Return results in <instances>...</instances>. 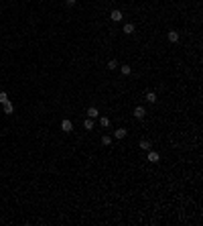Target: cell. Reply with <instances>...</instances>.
Returning <instances> with one entry per match:
<instances>
[{"label": "cell", "instance_id": "1", "mask_svg": "<svg viewBox=\"0 0 203 226\" xmlns=\"http://www.w3.org/2000/svg\"><path fill=\"white\" fill-rule=\"evenodd\" d=\"M61 128H63V133H71L73 130V122L65 118V120H61Z\"/></svg>", "mask_w": 203, "mask_h": 226}, {"label": "cell", "instance_id": "2", "mask_svg": "<svg viewBox=\"0 0 203 226\" xmlns=\"http://www.w3.org/2000/svg\"><path fill=\"white\" fill-rule=\"evenodd\" d=\"M134 116L138 118V120H142V118L146 116V110H144L142 106H136V108H134Z\"/></svg>", "mask_w": 203, "mask_h": 226}, {"label": "cell", "instance_id": "3", "mask_svg": "<svg viewBox=\"0 0 203 226\" xmlns=\"http://www.w3.org/2000/svg\"><path fill=\"white\" fill-rule=\"evenodd\" d=\"M122 17H124V14H122V10H112V12H110V18L114 20V23L122 20Z\"/></svg>", "mask_w": 203, "mask_h": 226}, {"label": "cell", "instance_id": "4", "mask_svg": "<svg viewBox=\"0 0 203 226\" xmlns=\"http://www.w3.org/2000/svg\"><path fill=\"white\" fill-rule=\"evenodd\" d=\"M159 159H161V155H159L156 151H150V149H148V161H150V163H156Z\"/></svg>", "mask_w": 203, "mask_h": 226}, {"label": "cell", "instance_id": "5", "mask_svg": "<svg viewBox=\"0 0 203 226\" xmlns=\"http://www.w3.org/2000/svg\"><path fill=\"white\" fill-rule=\"evenodd\" d=\"M2 112H4V114H12V112H14V106H12V102H6V104H4V108H2Z\"/></svg>", "mask_w": 203, "mask_h": 226}, {"label": "cell", "instance_id": "6", "mask_svg": "<svg viewBox=\"0 0 203 226\" xmlns=\"http://www.w3.org/2000/svg\"><path fill=\"white\" fill-rule=\"evenodd\" d=\"M85 114H87V118H95L100 112H98V108H95V106H92V108H87V112H85Z\"/></svg>", "mask_w": 203, "mask_h": 226}, {"label": "cell", "instance_id": "7", "mask_svg": "<svg viewBox=\"0 0 203 226\" xmlns=\"http://www.w3.org/2000/svg\"><path fill=\"white\" fill-rule=\"evenodd\" d=\"M167 37H169L171 43H177V41H179V33H177V31H169V35H167Z\"/></svg>", "mask_w": 203, "mask_h": 226}, {"label": "cell", "instance_id": "8", "mask_svg": "<svg viewBox=\"0 0 203 226\" xmlns=\"http://www.w3.org/2000/svg\"><path fill=\"white\" fill-rule=\"evenodd\" d=\"M114 137H116V139H124V137H126V128H118V130H114Z\"/></svg>", "mask_w": 203, "mask_h": 226}, {"label": "cell", "instance_id": "9", "mask_svg": "<svg viewBox=\"0 0 203 226\" xmlns=\"http://www.w3.org/2000/svg\"><path fill=\"white\" fill-rule=\"evenodd\" d=\"M124 33L132 35V33H134V25H132V23H126V25H124Z\"/></svg>", "mask_w": 203, "mask_h": 226}, {"label": "cell", "instance_id": "10", "mask_svg": "<svg viewBox=\"0 0 203 226\" xmlns=\"http://www.w3.org/2000/svg\"><path fill=\"white\" fill-rule=\"evenodd\" d=\"M146 102L154 104V102H156V94H154V92H146Z\"/></svg>", "mask_w": 203, "mask_h": 226}, {"label": "cell", "instance_id": "11", "mask_svg": "<svg viewBox=\"0 0 203 226\" xmlns=\"http://www.w3.org/2000/svg\"><path fill=\"white\" fill-rule=\"evenodd\" d=\"M83 128H85V130H92V128H93V118H87V120H85Z\"/></svg>", "mask_w": 203, "mask_h": 226}, {"label": "cell", "instance_id": "12", "mask_svg": "<svg viewBox=\"0 0 203 226\" xmlns=\"http://www.w3.org/2000/svg\"><path fill=\"white\" fill-rule=\"evenodd\" d=\"M102 145H106V147L112 145V137H110V134H104V137H102Z\"/></svg>", "mask_w": 203, "mask_h": 226}, {"label": "cell", "instance_id": "13", "mask_svg": "<svg viewBox=\"0 0 203 226\" xmlns=\"http://www.w3.org/2000/svg\"><path fill=\"white\" fill-rule=\"evenodd\" d=\"M120 71H122L124 75H130V74H132V67H130V65H122V67H120Z\"/></svg>", "mask_w": 203, "mask_h": 226}, {"label": "cell", "instance_id": "14", "mask_svg": "<svg viewBox=\"0 0 203 226\" xmlns=\"http://www.w3.org/2000/svg\"><path fill=\"white\" fill-rule=\"evenodd\" d=\"M100 124L104 126V128H106V126H110V118H108V116H102L100 118Z\"/></svg>", "mask_w": 203, "mask_h": 226}, {"label": "cell", "instance_id": "15", "mask_svg": "<svg viewBox=\"0 0 203 226\" xmlns=\"http://www.w3.org/2000/svg\"><path fill=\"white\" fill-rule=\"evenodd\" d=\"M8 102V94L6 92H0V104H6Z\"/></svg>", "mask_w": 203, "mask_h": 226}, {"label": "cell", "instance_id": "16", "mask_svg": "<svg viewBox=\"0 0 203 226\" xmlns=\"http://www.w3.org/2000/svg\"><path fill=\"white\" fill-rule=\"evenodd\" d=\"M116 67H118V61H116V59H110V61H108V69H116Z\"/></svg>", "mask_w": 203, "mask_h": 226}, {"label": "cell", "instance_id": "17", "mask_svg": "<svg viewBox=\"0 0 203 226\" xmlns=\"http://www.w3.org/2000/svg\"><path fill=\"white\" fill-rule=\"evenodd\" d=\"M140 149L148 151V149H150V143H148V141H140Z\"/></svg>", "mask_w": 203, "mask_h": 226}, {"label": "cell", "instance_id": "18", "mask_svg": "<svg viewBox=\"0 0 203 226\" xmlns=\"http://www.w3.org/2000/svg\"><path fill=\"white\" fill-rule=\"evenodd\" d=\"M65 4H67V6H75V0H67Z\"/></svg>", "mask_w": 203, "mask_h": 226}, {"label": "cell", "instance_id": "19", "mask_svg": "<svg viewBox=\"0 0 203 226\" xmlns=\"http://www.w3.org/2000/svg\"><path fill=\"white\" fill-rule=\"evenodd\" d=\"M0 114H2V108H0Z\"/></svg>", "mask_w": 203, "mask_h": 226}]
</instances>
